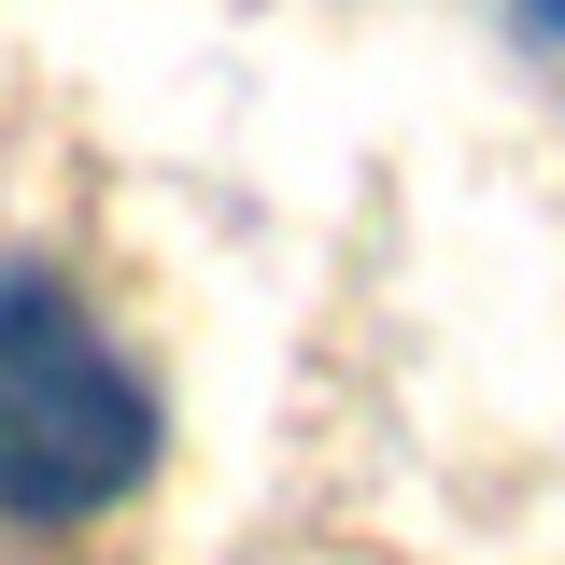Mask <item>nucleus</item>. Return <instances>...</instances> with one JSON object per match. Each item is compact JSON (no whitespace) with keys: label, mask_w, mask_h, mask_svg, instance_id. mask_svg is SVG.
<instances>
[{"label":"nucleus","mask_w":565,"mask_h":565,"mask_svg":"<svg viewBox=\"0 0 565 565\" xmlns=\"http://www.w3.org/2000/svg\"><path fill=\"white\" fill-rule=\"evenodd\" d=\"M156 396L99 340V311L43 269H0V523H85L141 494Z\"/></svg>","instance_id":"nucleus-1"},{"label":"nucleus","mask_w":565,"mask_h":565,"mask_svg":"<svg viewBox=\"0 0 565 565\" xmlns=\"http://www.w3.org/2000/svg\"><path fill=\"white\" fill-rule=\"evenodd\" d=\"M523 14H537V29H565V0H523Z\"/></svg>","instance_id":"nucleus-2"}]
</instances>
